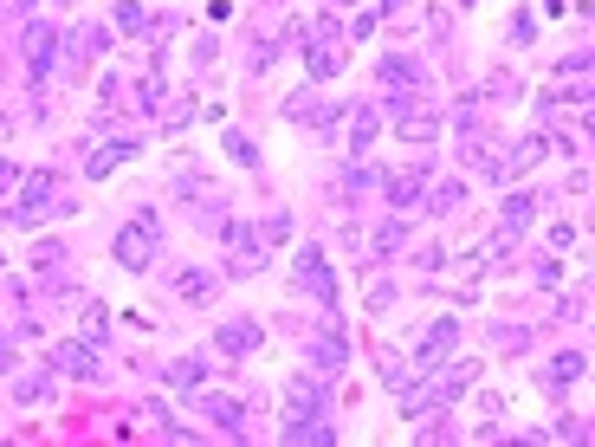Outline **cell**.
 <instances>
[{"instance_id":"obj_12","label":"cell","mask_w":595,"mask_h":447,"mask_svg":"<svg viewBox=\"0 0 595 447\" xmlns=\"http://www.w3.org/2000/svg\"><path fill=\"white\" fill-rule=\"evenodd\" d=\"M324 370H304V376H292V389H285V415H292V422H304V415H324Z\"/></svg>"},{"instance_id":"obj_23","label":"cell","mask_w":595,"mask_h":447,"mask_svg":"<svg viewBox=\"0 0 595 447\" xmlns=\"http://www.w3.org/2000/svg\"><path fill=\"white\" fill-rule=\"evenodd\" d=\"M460 201H466V182H447L440 195H427V214H453Z\"/></svg>"},{"instance_id":"obj_17","label":"cell","mask_w":595,"mask_h":447,"mask_svg":"<svg viewBox=\"0 0 595 447\" xmlns=\"http://www.w3.org/2000/svg\"><path fill=\"white\" fill-rule=\"evenodd\" d=\"M285 117H292V124H317V130H324L330 124V104H317V91H298V98L285 104Z\"/></svg>"},{"instance_id":"obj_20","label":"cell","mask_w":595,"mask_h":447,"mask_svg":"<svg viewBox=\"0 0 595 447\" xmlns=\"http://www.w3.org/2000/svg\"><path fill=\"white\" fill-rule=\"evenodd\" d=\"M376 130H382V111H369V104H363V111L350 117V143H356V156H369V143H376Z\"/></svg>"},{"instance_id":"obj_27","label":"cell","mask_w":595,"mask_h":447,"mask_svg":"<svg viewBox=\"0 0 595 447\" xmlns=\"http://www.w3.org/2000/svg\"><path fill=\"white\" fill-rule=\"evenodd\" d=\"M207 292H214V279H207V273H182V298H207Z\"/></svg>"},{"instance_id":"obj_19","label":"cell","mask_w":595,"mask_h":447,"mask_svg":"<svg viewBox=\"0 0 595 447\" xmlns=\"http://www.w3.org/2000/svg\"><path fill=\"white\" fill-rule=\"evenodd\" d=\"M401 247H408V214H395V221L369 240V253H376V260H389V253H401Z\"/></svg>"},{"instance_id":"obj_24","label":"cell","mask_w":595,"mask_h":447,"mask_svg":"<svg viewBox=\"0 0 595 447\" xmlns=\"http://www.w3.org/2000/svg\"><path fill=\"white\" fill-rule=\"evenodd\" d=\"M117 26H130V33H162V26H149V13L136 7V0H123V7H117Z\"/></svg>"},{"instance_id":"obj_4","label":"cell","mask_w":595,"mask_h":447,"mask_svg":"<svg viewBox=\"0 0 595 447\" xmlns=\"http://www.w3.org/2000/svg\"><path fill=\"white\" fill-rule=\"evenodd\" d=\"M227 240H233V260H227V273H233V279H246L253 266H266L272 240L259 234V221H233V227H227Z\"/></svg>"},{"instance_id":"obj_10","label":"cell","mask_w":595,"mask_h":447,"mask_svg":"<svg viewBox=\"0 0 595 447\" xmlns=\"http://www.w3.org/2000/svg\"><path fill=\"white\" fill-rule=\"evenodd\" d=\"M59 46H65V39H59V26H52V20H33V26H26V39H20L26 72H33V78H46V72H52V52H59Z\"/></svg>"},{"instance_id":"obj_11","label":"cell","mask_w":595,"mask_h":447,"mask_svg":"<svg viewBox=\"0 0 595 447\" xmlns=\"http://www.w3.org/2000/svg\"><path fill=\"white\" fill-rule=\"evenodd\" d=\"M421 195H427V156H414L401 175H389V208L395 214H414V208H421Z\"/></svg>"},{"instance_id":"obj_9","label":"cell","mask_w":595,"mask_h":447,"mask_svg":"<svg viewBox=\"0 0 595 447\" xmlns=\"http://www.w3.org/2000/svg\"><path fill=\"white\" fill-rule=\"evenodd\" d=\"M453 344H460V318L447 311V318H440L434 331H427L421 344H414V376H421V370H434V363H447V357H453Z\"/></svg>"},{"instance_id":"obj_25","label":"cell","mask_w":595,"mask_h":447,"mask_svg":"<svg viewBox=\"0 0 595 447\" xmlns=\"http://www.w3.org/2000/svg\"><path fill=\"white\" fill-rule=\"evenodd\" d=\"M169 383H175V389H195V383H201V363H195V357L169 363Z\"/></svg>"},{"instance_id":"obj_16","label":"cell","mask_w":595,"mask_h":447,"mask_svg":"<svg viewBox=\"0 0 595 447\" xmlns=\"http://www.w3.org/2000/svg\"><path fill=\"white\" fill-rule=\"evenodd\" d=\"M220 350H227V357H246V350H259V324H253V318L220 324Z\"/></svg>"},{"instance_id":"obj_2","label":"cell","mask_w":595,"mask_h":447,"mask_svg":"<svg viewBox=\"0 0 595 447\" xmlns=\"http://www.w3.org/2000/svg\"><path fill=\"white\" fill-rule=\"evenodd\" d=\"M298 39H304V72H311V78H337V72H343L337 20H330V13H317L311 26H298Z\"/></svg>"},{"instance_id":"obj_22","label":"cell","mask_w":595,"mask_h":447,"mask_svg":"<svg viewBox=\"0 0 595 447\" xmlns=\"http://www.w3.org/2000/svg\"><path fill=\"white\" fill-rule=\"evenodd\" d=\"M576 376H583V357H576V350H563V357L544 370V383H550V389H563V383H576Z\"/></svg>"},{"instance_id":"obj_26","label":"cell","mask_w":595,"mask_h":447,"mask_svg":"<svg viewBox=\"0 0 595 447\" xmlns=\"http://www.w3.org/2000/svg\"><path fill=\"white\" fill-rule=\"evenodd\" d=\"M227 156H233V162H240V169H253V162H259V156H253V143H246V137H240V130H227Z\"/></svg>"},{"instance_id":"obj_6","label":"cell","mask_w":595,"mask_h":447,"mask_svg":"<svg viewBox=\"0 0 595 447\" xmlns=\"http://www.w3.org/2000/svg\"><path fill=\"white\" fill-rule=\"evenodd\" d=\"M52 195H59V175L33 169V175H26V188H20V201H13V227H33L39 214L52 208Z\"/></svg>"},{"instance_id":"obj_7","label":"cell","mask_w":595,"mask_h":447,"mask_svg":"<svg viewBox=\"0 0 595 447\" xmlns=\"http://www.w3.org/2000/svg\"><path fill=\"white\" fill-rule=\"evenodd\" d=\"M298 286H304V292H317V305H324L330 318H337V273H330V260H324L317 247H304V253H298Z\"/></svg>"},{"instance_id":"obj_5","label":"cell","mask_w":595,"mask_h":447,"mask_svg":"<svg viewBox=\"0 0 595 447\" xmlns=\"http://www.w3.org/2000/svg\"><path fill=\"white\" fill-rule=\"evenodd\" d=\"M389 117L408 143H434L440 137V111L434 104H414V98H389Z\"/></svg>"},{"instance_id":"obj_14","label":"cell","mask_w":595,"mask_h":447,"mask_svg":"<svg viewBox=\"0 0 595 447\" xmlns=\"http://www.w3.org/2000/svg\"><path fill=\"white\" fill-rule=\"evenodd\" d=\"M304 363H311V370H324V376H337L343 363H350V344H343L337 331H317L311 344H304Z\"/></svg>"},{"instance_id":"obj_18","label":"cell","mask_w":595,"mask_h":447,"mask_svg":"<svg viewBox=\"0 0 595 447\" xmlns=\"http://www.w3.org/2000/svg\"><path fill=\"white\" fill-rule=\"evenodd\" d=\"M285 441H292V447H304V441L324 447V441H337V428H330V422H311V415H304V422H285Z\"/></svg>"},{"instance_id":"obj_15","label":"cell","mask_w":595,"mask_h":447,"mask_svg":"<svg viewBox=\"0 0 595 447\" xmlns=\"http://www.w3.org/2000/svg\"><path fill=\"white\" fill-rule=\"evenodd\" d=\"M531 208H537V201L524 195V188H518V195H505V221H498V247H505V240H518L524 227H531Z\"/></svg>"},{"instance_id":"obj_8","label":"cell","mask_w":595,"mask_h":447,"mask_svg":"<svg viewBox=\"0 0 595 447\" xmlns=\"http://www.w3.org/2000/svg\"><path fill=\"white\" fill-rule=\"evenodd\" d=\"M46 370H52V376H78V383H91V376H98V350H91L85 337H72V344H52V350H46Z\"/></svg>"},{"instance_id":"obj_29","label":"cell","mask_w":595,"mask_h":447,"mask_svg":"<svg viewBox=\"0 0 595 447\" xmlns=\"http://www.w3.org/2000/svg\"><path fill=\"white\" fill-rule=\"evenodd\" d=\"M0 376H13V344L0 337Z\"/></svg>"},{"instance_id":"obj_3","label":"cell","mask_w":595,"mask_h":447,"mask_svg":"<svg viewBox=\"0 0 595 447\" xmlns=\"http://www.w3.org/2000/svg\"><path fill=\"white\" fill-rule=\"evenodd\" d=\"M156 214H136L130 227H123L117 240H110V253H117V266H130V273H143L149 260H156Z\"/></svg>"},{"instance_id":"obj_13","label":"cell","mask_w":595,"mask_h":447,"mask_svg":"<svg viewBox=\"0 0 595 447\" xmlns=\"http://www.w3.org/2000/svg\"><path fill=\"white\" fill-rule=\"evenodd\" d=\"M195 409H201L207 422L220 428V435H233V441L246 435V409H240V402H233V396H214V389H201V396H195Z\"/></svg>"},{"instance_id":"obj_28","label":"cell","mask_w":595,"mask_h":447,"mask_svg":"<svg viewBox=\"0 0 595 447\" xmlns=\"http://www.w3.org/2000/svg\"><path fill=\"white\" fill-rule=\"evenodd\" d=\"M13 182H20V169H13V162H7V156H0V195H7V188H13Z\"/></svg>"},{"instance_id":"obj_1","label":"cell","mask_w":595,"mask_h":447,"mask_svg":"<svg viewBox=\"0 0 595 447\" xmlns=\"http://www.w3.org/2000/svg\"><path fill=\"white\" fill-rule=\"evenodd\" d=\"M421 376H427V383L401 396V415H408V422H414V415H440V409H453V402L473 389L479 370H473L466 357H447V363H434V370H421Z\"/></svg>"},{"instance_id":"obj_21","label":"cell","mask_w":595,"mask_h":447,"mask_svg":"<svg viewBox=\"0 0 595 447\" xmlns=\"http://www.w3.org/2000/svg\"><path fill=\"white\" fill-rule=\"evenodd\" d=\"M376 182H382V169H376V162H363V156L343 169V195H363V188H376Z\"/></svg>"}]
</instances>
